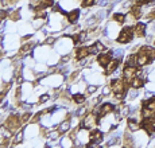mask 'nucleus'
<instances>
[{
	"label": "nucleus",
	"mask_w": 155,
	"mask_h": 148,
	"mask_svg": "<svg viewBox=\"0 0 155 148\" xmlns=\"http://www.w3.org/2000/svg\"><path fill=\"white\" fill-rule=\"evenodd\" d=\"M70 61V55H63L62 58H61V62L62 63H66V62H69Z\"/></svg>",
	"instance_id": "obj_41"
},
{
	"label": "nucleus",
	"mask_w": 155,
	"mask_h": 148,
	"mask_svg": "<svg viewBox=\"0 0 155 148\" xmlns=\"http://www.w3.org/2000/svg\"><path fill=\"white\" fill-rule=\"evenodd\" d=\"M20 120H22V123H23V124L28 123V121L31 120V113L27 110V112H26L25 115H22V116H20Z\"/></svg>",
	"instance_id": "obj_29"
},
{
	"label": "nucleus",
	"mask_w": 155,
	"mask_h": 148,
	"mask_svg": "<svg viewBox=\"0 0 155 148\" xmlns=\"http://www.w3.org/2000/svg\"><path fill=\"white\" fill-rule=\"evenodd\" d=\"M89 55V51H88V47L85 46V47H80L78 50H77L76 53V58L77 59H84V58H88Z\"/></svg>",
	"instance_id": "obj_13"
},
{
	"label": "nucleus",
	"mask_w": 155,
	"mask_h": 148,
	"mask_svg": "<svg viewBox=\"0 0 155 148\" xmlns=\"http://www.w3.org/2000/svg\"><path fill=\"white\" fill-rule=\"evenodd\" d=\"M54 43H55V38H54V36H49V38L46 39V45H47V46L54 45Z\"/></svg>",
	"instance_id": "obj_39"
},
{
	"label": "nucleus",
	"mask_w": 155,
	"mask_h": 148,
	"mask_svg": "<svg viewBox=\"0 0 155 148\" xmlns=\"http://www.w3.org/2000/svg\"><path fill=\"white\" fill-rule=\"evenodd\" d=\"M23 139H25V132L18 131L16 133H15V136H14V139H12V141H15V143H22Z\"/></svg>",
	"instance_id": "obj_25"
},
{
	"label": "nucleus",
	"mask_w": 155,
	"mask_h": 148,
	"mask_svg": "<svg viewBox=\"0 0 155 148\" xmlns=\"http://www.w3.org/2000/svg\"><path fill=\"white\" fill-rule=\"evenodd\" d=\"M115 110L116 109H115V105L112 104V102H105V104L101 105V117H103V116L111 115V113H113Z\"/></svg>",
	"instance_id": "obj_8"
},
{
	"label": "nucleus",
	"mask_w": 155,
	"mask_h": 148,
	"mask_svg": "<svg viewBox=\"0 0 155 148\" xmlns=\"http://www.w3.org/2000/svg\"><path fill=\"white\" fill-rule=\"evenodd\" d=\"M111 59H112V53L111 51H108V53H100V55L97 57V62H98V65H100L101 67H105L107 65L111 62Z\"/></svg>",
	"instance_id": "obj_5"
},
{
	"label": "nucleus",
	"mask_w": 155,
	"mask_h": 148,
	"mask_svg": "<svg viewBox=\"0 0 155 148\" xmlns=\"http://www.w3.org/2000/svg\"><path fill=\"white\" fill-rule=\"evenodd\" d=\"M146 30H147V26L144 23H136L133 26V35L136 38H144L146 36Z\"/></svg>",
	"instance_id": "obj_6"
},
{
	"label": "nucleus",
	"mask_w": 155,
	"mask_h": 148,
	"mask_svg": "<svg viewBox=\"0 0 155 148\" xmlns=\"http://www.w3.org/2000/svg\"><path fill=\"white\" fill-rule=\"evenodd\" d=\"M93 4H95V0H82V3H81V5L85 8L90 7V5H93Z\"/></svg>",
	"instance_id": "obj_36"
},
{
	"label": "nucleus",
	"mask_w": 155,
	"mask_h": 148,
	"mask_svg": "<svg viewBox=\"0 0 155 148\" xmlns=\"http://www.w3.org/2000/svg\"><path fill=\"white\" fill-rule=\"evenodd\" d=\"M98 22H100V20H98V19L96 18V15H95V16H92V18H89V19H88V20H86V24H88V27H90V28H93V27H96V26H97V23H98Z\"/></svg>",
	"instance_id": "obj_27"
},
{
	"label": "nucleus",
	"mask_w": 155,
	"mask_h": 148,
	"mask_svg": "<svg viewBox=\"0 0 155 148\" xmlns=\"http://www.w3.org/2000/svg\"><path fill=\"white\" fill-rule=\"evenodd\" d=\"M119 66H120V62L117 61V59H113V58H112L111 62H109V63L105 66V75H111L112 73H113Z\"/></svg>",
	"instance_id": "obj_7"
},
{
	"label": "nucleus",
	"mask_w": 155,
	"mask_h": 148,
	"mask_svg": "<svg viewBox=\"0 0 155 148\" xmlns=\"http://www.w3.org/2000/svg\"><path fill=\"white\" fill-rule=\"evenodd\" d=\"M70 126H72V123L68 120V118H66V120H63V121H61V123H60V125H58V129H60L62 133H65V132H69Z\"/></svg>",
	"instance_id": "obj_17"
},
{
	"label": "nucleus",
	"mask_w": 155,
	"mask_h": 148,
	"mask_svg": "<svg viewBox=\"0 0 155 148\" xmlns=\"http://www.w3.org/2000/svg\"><path fill=\"white\" fill-rule=\"evenodd\" d=\"M132 133H133V132H131L130 129L125 131V133H124V145H125V147H133L135 139H133Z\"/></svg>",
	"instance_id": "obj_10"
},
{
	"label": "nucleus",
	"mask_w": 155,
	"mask_h": 148,
	"mask_svg": "<svg viewBox=\"0 0 155 148\" xmlns=\"http://www.w3.org/2000/svg\"><path fill=\"white\" fill-rule=\"evenodd\" d=\"M138 94H139V89L131 86V89H128V91H127V98L131 100V101H132V100H136Z\"/></svg>",
	"instance_id": "obj_18"
},
{
	"label": "nucleus",
	"mask_w": 155,
	"mask_h": 148,
	"mask_svg": "<svg viewBox=\"0 0 155 148\" xmlns=\"http://www.w3.org/2000/svg\"><path fill=\"white\" fill-rule=\"evenodd\" d=\"M144 105H146L147 108H150V109L155 110V97L154 98H151V100H148V101H146L144 102Z\"/></svg>",
	"instance_id": "obj_31"
},
{
	"label": "nucleus",
	"mask_w": 155,
	"mask_h": 148,
	"mask_svg": "<svg viewBox=\"0 0 155 148\" xmlns=\"http://www.w3.org/2000/svg\"><path fill=\"white\" fill-rule=\"evenodd\" d=\"M125 89H127V83H125V81H124L123 77L116 78V81H113V83H112V90H113V93L125 91Z\"/></svg>",
	"instance_id": "obj_4"
},
{
	"label": "nucleus",
	"mask_w": 155,
	"mask_h": 148,
	"mask_svg": "<svg viewBox=\"0 0 155 148\" xmlns=\"http://www.w3.org/2000/svg\"><path fill=\"white\" fill-rule=\"evenodd\" d=\"M95 15H96V18H97L98 20L101 22V20H103V19L107 16V11H105V10H100L97 13H95Z\"/></svg>",
	"instance_id": "obj_32"
},
{
	"label": "nucleus",
	"mask_w": 155,
	"mask_h": 148,
	"mask_svg": "<svg viewBox=\"0 0 155 148\" xmlns=\"http://www.w3.org/2000/svg\"><path fill=\"white\" fill-rule=\"evenodd\" d=\"M133 27H127V28L121 30L120 31V34L117 35V42L119 43H130L131 40L133 39Z\"/></svg>",
	"instance_id": "obj_2"
},
{
	"label": "nucleus",
	"mask_w": 155,
	"mask_h": 148,
	"mask_svg": "<svg viewBox=\"0 0 155 148\" xmlns=\"http://www.w3.org/2000/svg\"><path fill=\"white\" fill-rule=\"evenodd\" d=\"M144 83H146V81H144L143 78H140V77H138V75H136V77L132 80V82H131L130 86L136 88V89H140V88H143V86H144Z\"/></svg>",
	"instance_id": "obj_16"
},
{
	"label": "nucleus",
	"mask_w": 155,
	"mask_h": 148,
	"mask_svg": "<svg viewBox=\"0 0 155 148\" xmlns=\"http://www.w3.org/2000/svg\"><path fill=\"white\" fill-rule=\"evenodd\" d=\"M88 93H90V94H92V93H95V91H96V89H97V85H89V86H88Z\"/></svg>",
	"instance_id": "obj_38"
},
{
	"label": "nucleus",
	"mask_w": 155,
	"mask_h": 148,
	"mask_svg": "<svg viewBox=\"0 0 155 148\" xmlns=\"http://www.w3.org/2000/svg\"><path fill=\"white\" fill-rule=\"evenodd\" d=\"M73 100L76 104H84L85 101H86V97L84 96V93H74L73 94Z\"/></svg>",
	"instance_id": "obj_19"
},
{
	"label": "nucleus",
	"mask_w": 155,
	"mask_h": 148,
	"mask_svg": "<svg viewBox=\"0 0 155 148\" xmlns=\"http://www.w3.org/2000/svg\"><path fill=\"white\" fill-rule=\"evenodd\" d=\"M112 86H109V85H105V86H103V91H101V93H103V96H108V94H111L112 93Z\"/></svg>",
	"instance_id": "obj_33"
},
{
	"label": "nucleus",
	"mask_w": 155,
	"mask_h": 148,
	"mask_svg": "<svg viewBox=\"0 0 155 148\" xmlns=\"http://www.w3.org/2000/svg\"><path fill=\"white\" fill-rule=\"evenodd\" d=\"M86 47H88V51H89V55H90V57H93V55H96V54H98V50H97V47H96V45L86 46Z\"/></svg>",
	"instance_id": "obj_30"
},
{
	"label": "nucleus",
	"mask_w": 155,
	"mask_h": 148,
	"mask_svg": "<svg viewBox=\"0 0 155 148\" xmlns=\"http://www.w3.org/2000/svg\"><path fill=\"white\" fill-rule=\"evenodd\" d=\"M8 18H10V20H12V22L18 20V19L20 18L19 11H12V12H10V13H8Z\"/></svg>",
	"instance_id": "obj_28"
},
{
	"label": "nucleus",
	"mask_w": 155,
	"mask_h": 148,
	"mask_svg": "<svg viewBox=\"0 0 155 148\" xmlns=\"http://www.w3.org/2000/svg\"><path fill=\"white\" fill-rule=\"evenodd\" d=\"M33 50V45L31 43H26V45H23L22 47H20V55H27V54H30V51Z\"/></svg>",
	"instance_id": "obj_21"
},
{
	"label": "nucleus",
	"mask_w": 155,
	"mask_h": 148,
	"mask_svg": "<svg viewBox=\"0 0 155 148\" xmlns=\"http://www.w3.org/2000/svg\"><path fill=\"white\" fill-rule=\"evenodd\" d=\"M43 23H45V18H35V20L33 22V27L35 30H38V28H42V26H43Z\"/></svg>",
	"instance_id": "obj_24"
},
{
	"label": "nucleus",
	"mask_w": 155,
	"mask_h": 148,
	"mask_svg": "<svg viewBox=\"0 0 155 148\" xmlns=\"http://www.w3.org/2000/svg\"><path fill=\"white\" fill-rule=\"evenodd\" d=\"M20 106H22L23 109H26V110L31 109V104H26V102H22V104H20Z\"/></svg>",
	"instance_id": "obj_42"
},
{
	"label": "nucleus",
	"mask_w": 155,
	"mask_h": 148,
	"mask_svg": "<svg viewBox=\"0 0 155 148\" xmlns=\"http://www.w3.org/2000/svg\"><path fill=\"white\" fill-rule=\"evenodd\" d=\"M142 128V125L139 124L138 120H135V118H130V120L127 121V129H130L131 132H139V129Z\"/></svg>",
	"instance_id": "obj_9"
},
{
	"label": "nucleus",
	"mask_w": 155,
	"mask_h": 148,
	"mask_svg": "<svg viewBox=\"0 0 155 148\" xmlns=\"http://www.w3.org/2000/svg\"><path fill=\"white\" fill-rule=\"evenodd\" d=\"M123 54H124V50H121V48H117V50L112 51V58H113V59H117L119 62H121Z\"/></svg>",
	"instance_id": "obj_22"
},
{
	"label": "nucleus",
	"mask_w": 155,
	"mask_h": 148,
	"mask_svg": "<svg viewBox=\"0 0 155 148\" xmlns=\"http://www.w3.org/2000/svg\"><path fill=\"white\" fill-rule=\"evenodd\" d=\"M23 77H25L26 81H28V80L33 81L34 80V71L33 70H28V69H23Z\"/></svg>",
	"instance_id": "obj_26"
},
{
	"label": "nucleus",
	"mask_w": 155,
	"mask_h": 148,
	"mask_svg": "<svg viewBox=\"0 0 155 148\" xmlns=\"http://www.w3.org/2000/svg\"><path fill=\"white\" fill-rule=\"evenodd\" d=\"M88 110H89V109H88V106L80 108V109H78V112H77L76 115L78 116V117H82V116H85V115H86V113H88Z\"/></svg>",
	"instance_id": "obj_35"
},
{
	"label": "nucleus",
	"mask_w": 155,
	"mask_h": 148,
	"mask_svg": "<svg viewBox=\"0 0 155 148\" xmlns=\"http://www.w3.org/2000/svg\"><path fill=\"white\" fill-rule=\"evenodd\" d=\"M136 73H138V69H136L135 66H125L124 69H123V78H124L127 86L131 85L132 80L136 77Z\"/></svg>",
	"instance_id": "obj_3"
},
{
	"label": "nucleus",
	"mask_w": 155,
	"mask_h": 148,
	"mask_svg": "<svg viewBox=\"0 0 155 148\" xmlns=\"http://www.w3.org/2000/svg\"><path fill=\"white\" fill-rule=\"evenodd\" d=\"M47 101H49V94H43V96L39 97V102H41V104H45V102H47Z\"/></svg>",
	"instance_id": "obj_37"
},
{
	"label": "nucleus",
	"mask_w": 155,
	"mask_h": 148,
	"mask_svg": "<svg viewBox=\"0 0 155 148\" xmlns=\"http://www.w3.org/2000/svg\"><path fill=\"white\" fill-rule=\"evenodd\" d=\"M136 58H138V55H135V54H131V55L127 57L124 65H125V66H135V67H138V59H136Z\"/></svg>",
	"instance_id": "obj_15"
},
{
	"label": "nucleus",
	"mask_w": 155,
	"mask_h": 148,
	"mask_svg": "<svg viewBox=\"0 0 155 148\" xmlns=\"http://www.w3.org/2000/svg\"><path fill=\"white\" fill-rule=\"evenodd\" d=\"M109 1H111V0H98V5H100V7H105V5L109 4Z\"/></svg>",
	"instance_id": "obj_40"
},
{
	"label": "nucleus",
	"mask_w": 155,
	"mask_h": 148,
	"mask_svg": "<svg viewBox=\"0 0 155 148\" xmlns=\"http://www.w3.org/2000/svg\"><path fill=\"white\" fill-rule=\"evenodd\" d=\"M80 18V11L78 10H72L68 13V22L69 23H76Z\"/></svg>",
	"instance_id": "obj_12"
},
{
	"label": "nucleus",
	"mask_w": 155,
	"mask_h": 148,
	"mask_svg": "<svg viewBox=\"0 0 155 148\" xmlns=\"http://www.w3.org/2000/svg\"><path fill=\"white\" fill-rule=\"evenodd\" d=\"M113 20L116 22V23H119V24H124L125 23V15L124 13H121V12L113 13Z\"/></svg>",
	"instance_id": "obj_20"
},
{
	"label": "nucleus",
	"mask_w": 155,
	"mask_h": 148,
	"mask_svg": "<svg viewBox=\"0 0 155 148\" xmlns=\"http://www.w3.org/2000/svg\"><path fill=\"white\" fill-rule=\"evenodd\" d=\"M61 133H62V132H61L60 129H54V131H50L49 133H47V137L51 140H57V139H60Z\"/></svg>",
	"instance_id": "obj_23"
},
{
	"label": "nucleus",
	"mask_w": 155,
	"mask_h": 148,
	"mask_svg": "<svg viewBox=\"0 0 155 148\" xmlns=\"http://www.w3.org/2000/svg\"><path fill=\"white\" fill-rule=\"evenodd\" d=\"M154 115H155V110L150 109V108H147V106H144L143 109L140 110L142 118H154Z\"/></svg>",
	"instance_id": "obj_14"
},
{
	"label": "nucleus",
	"mask_w": 155,
	"mask_h": 148,
	"mask_svg": "<svg viewBox=\"0 0 155 148\" xmlns=\"http://www.w3.org/2000/svg\"><path fill=\"white\" fill-rule=\"evenodd\" d=\"M95 45H96V47H97L98 53H104V51H105V46H104V43L101 42V40H97Z\"/></svg>",
	"instance_id": "obj_34"
},
{
	"label": "nucleus",
	"mask_w": 155,
	"mask_h": 148,
	"mask_svg": "<svg viewBox=\"0 0 155 148\" xmlns=\"http://www.w3.org/2000/svg\"><path fill=\"white\" fill-rule=\"evenodd\" d=\"M90 140H92L93 143L100 145V143H103V133H101V131H92L90 132Z\"/></svg>",
	"instance_id": "obj_11"
},
{
	"label": "nucleus",
	"mask_w": 155,
	"mask_h": 148,
	"mask_svg": "<svg viewBox=\"0 0 155 148\" xmlns=\"http://www.w3.org/2000/svg\"><path fill=\"white\" fill-rule=\"evenodd\" d=\"M98 116H96L93 112L90 113H86V115L84 116V118H82V121L80 123V126L81 128H86V129H93L96 126V124L98 123Z\"/></svg>",
	"instance_id": "obj_1"
}]
</instances>
